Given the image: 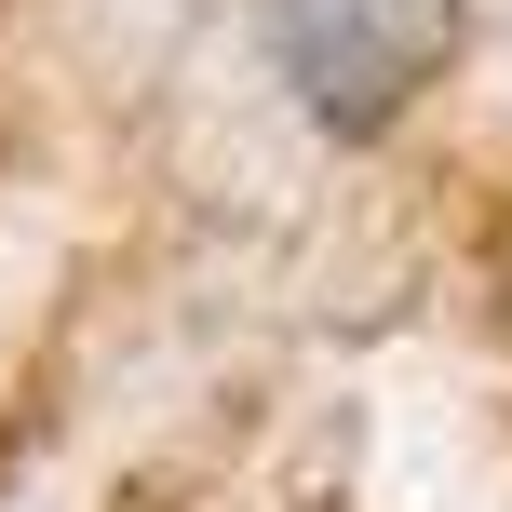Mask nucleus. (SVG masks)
<instances>
[{"mask_svg": "<svg viewBox=\"0 0 512 512\" xmlns=\"http://www.w3.org/2000/svg\"><path fill=\"white\" fill-rule=\"evenodd\" d=\"M445 0H283V68L324 122H378L432 81Z\"/></svg>", "mask_w": 512, "mask_h": 512, "instance_id": "f257e3e1", "label": "nucleus"}]
</instances>
